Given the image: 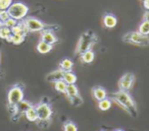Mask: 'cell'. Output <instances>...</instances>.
<instances>
[{
    "label": "cell",
    "mask_w": 149,
    "mask_h": 131,
    "mask_svg": "<svg viewBox=\"0 0 149 131\" xmlns=\"http://www.w3.org/2000/svg\"><path fill=\"white\" fill-rule=\"evenodd\" d=\"M109 99L113 101L114 103H116L122 109H124L130 116L134 117V118L137 117V115H138L137 105L129 92L118 90L116 92H111L109 94Z\"/></svg>",
    "instance_id": "1"
},
{
    "label": "cell",
    "mask_w": 149,
    "mask_h": 131,
    "mask_svg": "<svg viewBox=\"0 0 149 131\" xmlns=\"http://www.w3.org/2000/svg\"><path fill=\"white\" fill-rule=\"evenodd\" d=\"M98 37L94 32L92 31H86L80 36L79 41L76 46V50H74V54L76 55H81L82 53L91 50L94 46L97 44Z\"/></svg>",
    "instance_id": "2"
},
{
    "label": "cell",
    "mask_w": 149,
    "mask_h": 131,
    "mask_svg": "<svg viewBox=\"0 0 149 131\" xmlns=\"http://www.w3.org/2000/svg\"><path fill=\"white\" fill-rule=\"evenodd\" d=\"M24 88H25L22 83H17L9 88L7 94V106L11 116L15 114L17 105L24 100Z\"/></svg>",
    "instance_id": "3"
},
{
    "label": "cell",
    "mask_w": 149,
    "mask_h": 131,
    "mask_svg": "<svg viewBox=\"0 0 149 131\" xmlns=\"http://www.w3.org/2000/svg\"><path fill=\"white\" fill-rule=\"evenodd\" d=\"M24 23L27 27L28 31L29 32H42L44 30H57L58 26L54 25H47V23H43L40 19H36L34 17H27L23 19Z\"/></svg>",
    "instance_id": "4"
},
{
    "label": "cell",
    "mask_w": 149,
    "mask_h": 131,
    "mask_svg": "<svg viewBox=\"0 0 149 131\" xmlns=\"http://www.w3.org/2000/svg\"><path fill=\"white\" fill-rule=\"evenodd\" d=\"M35 108L38 114V121H37L38 125H40L41 123H47L49 125L50 121H51L52 114H53L52 108L49 103L42 100L41 102L36 105Z\"/></svg>",
    "instance_id": "5"
},
{
    "label": "cell",
    "mask_w": 149,
    "mask_h": 131,
    "mask_svg": "<svg viewBox=\"0 0 149 131\" xmlns=\"http://www.w3.org/2000/svg\"><path fill=\"white\" fill-rule=\"evenodd\" d=\"M123 41L125 43H128L135 46H140V47H147V46H149V37L142 35L138 31L127 33L126 35L123 36Z\"/></svg>",
    "instance_id": "6"
},
{
    "label": "cell",
    "mask_w": 149,
    "mask_h": 131,
    "mask_svg": "<svg viewBox=\"0 0 149 131\" xmlns=\"http://www.w3.org/2000/svg\"><path fill=\"white\" fill-rule=\"evenodd\" d=\"M7 12L11 19H15L19 21L27 17L28 12H29V7L24 2L17 1V2H13V4L7 9Z\"/></svg>",
    "instance_id": "7"
},
{
    "label": "cell",
    "mask_w": 149,
    "mask_h": 131,
    "mask_svg": "<svg viewBox=\"0 0 149 131\" xmlns=\"http://www.w3.org/2000/svg\"><path fill=\"white\" fill-rule=\"evenodd\" d=\"M135 82V75L132 72L125 73L118 80V88L125 92H130Z\"/></svg>",
    "instance_id": "8"
},
{
    "label": "cell",
    "mask_w": 149,
    "mask_h": 131,
    "mask_svg": "<svg viewBox=\"0 0 149 131\" xmlns=\"http://www.w3.org/2000/svg\"><path fill=\"white\" fill-rule=\"evenodd\" d=\"M32 106H33V105H32L30 102H28V101H26V100L21 101V102L17 105V107H15V114L11 116V117H13V119L17 121L19 118H21L22 115H25L26 111H27L28 109H29L30 107H32Z\"/></svg>",
    "instance_id": "9"
},
{
    "label": "cell",
    "mask_w": 149,
    "mask_h": 131,
    "mask_svg": "<svg viewBox=\"0 0 149 131\" xmlns=\"http://www.w3.org/2000/svg\"><path fill=\"white\" fill-rule=\"evenodd\" d=\"M41 41L50 44V45H54L58 43V38L56 37L52 30H44L41 32Z\"/></svg>",
    "instance_id": "10"
},
{
    "label": "cell",
    "mask_w": 149,
    "mask_h": 131,
    "mask_svg": "<svg viewBox=\"0 0 149 131\" xmlns=\"http://www.w3.org/2000/svg\"><path fill=\"white\" fill-rule=\"evenodd\" d=\"M102 23L104 27L107 29H113L118 25V19L112 13H105L102 17Z\"/></svg>",
    "instance_id": "11"
},
{
    "label": "cell",
    "mask_w": 149,
    "mask_h": 131,
    "mask_svg": "<svg viewBox=\"0 0 149 131\" xmlns=\"http://www.w3.org/2000/svg\"><path fill=\"white\" fill-rule=\"evenodd\" d=\"M92 94H93L94 99H95L96 101H101L108 97V94H107V92H106V90L100 85H96L92 88Z\"/></svg>",
    "instance_id": "12"
},
{
    "label": "cell",
    "mask_w": 149,
    "mask_h": 131,
    "mask_svg": "<svg viewBox=\"0 0 149 131\" xmlns=\"http://www.w3.org/2000/svg\"><path fill=\"white\" fill-rule=\"evenodd\" d=\"M63 73H64L63 70H61L60 68H58V69H56V70H54V71L48 73L47 76H46V80H47L48 82H52V83H54V82L57 81V80H61L62 78H63Z\"/></svg>",
    "instance_id": "13"
},
{
    "label": "cell",
    "mask_w": 149,
    "mask_h": 131,
    "mask_svg": "<svg viewBox=\"0 0 149 131\" xmlns=\"http://www.w3.org/2000/svg\"><path fill=\"white\" fill-rule=\"evenodd\" d=\"M28 33H29V31H28L27 27L25 26L23 21H19L15 27L11 28V34H13V35H21L26 37Z\"/></svg>",
    "instance_id": "14"
},
{
    "label": "cell",
    "mask_w": 149,
    "mask_h": 131,
    "mask_svg": "<svg viewBox=\"0 0 149 131\" xmlns=\"http://www.w3.org/2000/svg\"><path fill=\"white\" fill-rule=\"evenodd\" d=\"M95 59V53L93 52V50H88V51L84 52L80 55V60L82 63L84 64H90L94 61Z\"/></svg>",
    "instance_id": "15"
},
{
    "label": "cell",
    "mask_w": 149,
    "mask_h": 131,
    "mask_svg": "<svg viewBox=\"0 0 149 131\" xmlns=\"http://www.w3.org/2000/svg\"><path fill=\"white\" fill-rule=\"evenodd\" d=\"M36 49H37V51L39 52L40 54H47L53 49V45H50V44L45 43V42L40 40V41L38 42L37 46H36Z\"/></svg>",
    "instance_id": "16"
},
{
    "label": "cell",
    "mask_w": 149,
    "mask_h": 131,
    "mask_svg": "<svg viewBox=\"0 0 149 131\" xmlns=\"http://www.w3.org/2000/svg\"><path fill=\"white\" fill-rule=\"evenodd\" d=\"M64 94H66V98H68V100H70V99H74V98H76V97L80 96V92L76 84H68V86H66V92Z\"/></svg>",
    "instance_id": "17"
},
{
    "label": "cell",
    "mask_w": 149,
    "mask_h": 131,
    "mask_svg": "<svg viewBox=\"0 0 149 131\" xmlns=\"http://www.w3.org/2000/svg\"><path fill=\"white\" fill-rule=\"evenodd\" d=\"M25 116L30 122H37L38 121V114H37V111H36L35 106H32L26 111L25 113Z\"/></svg>",
    "instance_id": "18"
},
{
    "label": "cell",
    "mask_w": 149,
    "mask_h": 131,
    "mask_svg": "<svg viewBox=\"0 0 149 131\" xmlns=\"http://www.w3.org/2000/svg\"><path fill=\"white\" fill-rule=\"evenodd\" d=\"M72 67H74V62L70 59V58H63L61 61L59 62V68L61 70L65 71H72Z\"/></svg>",
    "instance_id": "19"
},
{
    "label": "cell",
    "mask_w": 149,
    "mask_h": 131,
    "mask_svg": "<svg viewBox=\"0 0 149 131\" xmlns=\"http://www.w3.org/2000/svg\"><path fill=\"white\" fill-rule=\"evenodd\" d=\"M62 79L68 84H74L77 81V75L72 71H65L63 73V78Z\"/></svg>",
    "instance_id": "20"
},
{
    "label": "cell",
    "mask_w": 149,
    "mask_h": 131,
    "mask_svg": "<svg viewBox=\"0 0 149 131\" xmlns=\"http://www.w3.org/2000/svg\"><path fill=\"white\" fill-rule=\"evenodd\" d=\"M98 108L101 111H107L111 108V100L109 98H105L101 101H98Z\"/></svg>",
    "instance_id": "21"
},
{
    "label": "cell",
    "mask_w": 149,
    "mask_h": 131,
    "mask_svg": "<svg viewBox=\"0 0 149 131\" xmlns=\"http://www.w3.org/2000/svg\"><path fill=\"white\" fill-rule=\"evenodd\" d=\"M66 86H68V83L63 79L57 80V81L54 82V88H55V90L58 92H61V94H65Z\"/></svg>",
    "instance_id": "22"
},
{
    "label": "cell",
    "mask_w": 149,
    "mask_h": 131,
    "mask_svg": "<svg viewBox=\"0 0 149 131\" xmlns=\"http://www.w3.org/2000/svg\"><path fill=\"white\" fill-rule=\"evenodd\" d=\"M25 36H21V35H13V34H11L10 36H9L8 38H7V41L10 42V43L15 44V45H19V44H22L24 41H25Z\"/></svg>",
    "instance_id": "23"
},
{
    "label": "cell",
    "mask_w": 149,
    "mask_h": 131,
    "mask_svg": "<svg viewBox=\"0 0 149 131\" xmlns=\"http://www.w3.org/2000/svg\"><path fill=\"white\" fill-rule=\"evenodd\" d=\"M138 32L141 33L142 35L148 36L149 35V21H143L140 23L138 28Z\"/></svg>",
    "instance_id": "24"
},
{
    "label": "cell",
    "mask_w": 149,
    "mask_h": 131,
    "mask_svg": "<svg viewBox=\"0 0 149 131\" xmlns=\"http://www.w3.org/2000/svg\"><path fill=\"white\" fill-rule=\"evenodd\" d=\"M63 130L64 131H78V127L72 121L68 120L63 123Z\"/></svg>",
    "instance_id": "25"
},
{
    "label": "cell",
    "mask_w": 149,
    "mask_h": 131,
    "mask_svg": "<svg viewBox=\"0 0 149 131\" xmlns=\"http://www.w3.org/2000/svg\"><path fill=\"white\" fill-rule=\"evenodd\" d=\"M10 35H11V29L5 27V26H3V27L0 29V38H1V39L6 40Z\"/></svg>",
    "instance_id": "26"
},
{
    "label": "cell",
    "mask_w": 149,
    "mask_h": 131,
    "mask_svg": "<svg viewBox=\"0 0 149 131\" xmlns=\"http://www.w3.org/2000/svg\"><path fill=\"white\" fill-rule=\"evenodd\" d=\"M13 2V0H0V10H7Z\"/></svg>",
    "instance_id": "27"
},
{
    "label": "cell",
    "mask_w": 149,
    "mask_h": 131,
    "mask_svg": "<svg viewBox=\"0 0 149 131\" xmlns=\"http://www.w3.org/2000/svg\"><path fill=\"white\" fill-rule=\"evenodd\" d=\"M17 23H19V21H17V19H11V17H9V19H7L6 21L3 23V25H4L5 27L9 28V29H11V28L15 27V26L17 25Z\"/></svg>",
    "instance_id": "28"
},
{
    "label": "cell",
    "mask_w": 149,
    "mask_h": 131,
    "mask_svg": "<svg viewBox=\"0 0 149 131\" xmlns=\"http://www.w3.org/2000/svg\"><path fill=\"white\" fill-rule=\"evenodd\" d=\"M9 14L7 12V10H0V21H2L4 23L7 19H9Z\"/></svg>",
    "instance_id": "29"
},
{
    "label": "cell",
    "mask_w": 149,
    "mask_h": 131,
    "mask_svg": "<svg viewBox=\"0 0 149 131\" xmlns=\"http://www.w3.org/2000/svg\"><path fill=\"white\" fill-rule=\"evenodd\" d=\"M143 5L146 10H149V0H143Z\"/></svg>",
    "instance_id": "30"
},
{
    "label": "cell",
    "mask_w": 149,
    "mask_h": 131,
    "mask_svg": "<svg viewBox=\"0 0 149 131\" xmlns=\"http://www.w3.org/2000/svg\"><path fill=\"white\" fill-rule=\"evenodd\" d=\"M143 21H149V10H146L143 15Z\"/></svg>",
    "instance_id": "31"
},
{
    "label": "cell",
    "mask_w": 149,
    "mask_h": 131,
    "mask_svg": "<svg viewBox=\"0 0 149 131\" xmlns=\"http://www.w3.org/2000/svg\"><path fill=\"white\" fill-rule=\"evenodd\" d=\"M3 26H4V25H3V21H0V29H1V28H2Z\"/></svg>",
    "instance_id": "32"
},
{
    "label": "cell",
    "mask_w": 149,
    "mask_h": 131,
    "mask_svg": "<svg viewBox=\"0 0 149 131\" xmlns=\"http://www.w3.org/2000/svg\"><path fill=\"white\" fill-rule=\"evenodd\" d=\"M113 131H124L123 129H116V130H113Z\"/></svg>",
    "instance_id": "33"
},
{
    "label": "cell",
    "mask_w": 149,
    "mask_h": 131,
    "mask_svg": "<svg viewBox=\"0 0 149 131\" xmlns=\"http://www.w3.org/2000/svg\"><path fill=\"white\" fill-rule=\"evenodd\" d=\"M100 131H105V130H100Z\"/></svg>",
    "instance_id": "34"
}]
</instances>
